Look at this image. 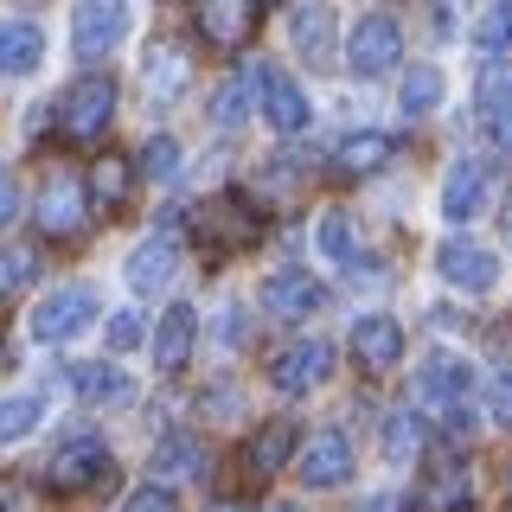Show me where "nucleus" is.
I'll return each mask as SVG.
<instances>
[{
  "label": "nucleus",
  "instance_id": "1",
  "mask_svg": "<svg viewBox=\"0 0 512 512\" xmlns=\"http://www.w3.org/2000/svg\"><path fill=\"white\" fill-rule=\"evenodd\" d=\"M397 58H404V26L391 20V13H365L359 26H352V39H346V64H352V77H391L397 71Z\"/></svg>",
  "mask_w": 512,
  "mask_h": 512
},
{
  "label": "nucleus",
  "instance_id": "2",
  "mask_svg": "<svg viewBox=\"0 0 512 512\" xmlns=\"http://www.w3.org/2000/svg\"><path fill=\"white\" fill-rule=\"evenodd\" d=\"M90 320H96V288L64 282V288H52V295L32 308V340H39V346H64V340H77Z\"/></svg>",
  "mask_w": 512,
  "mask_h": 512
},
{
  "label": "nucleus",
  "instance_id": "3",
  "mask_svg": "<svg viewBox=\"0 0 512 512\" xmlns=\"http://www.w3.org/2000/svg\"><path fill=\"white\" fill-rule=\"evenodd\" d=\"M250 90H263V122L276 128V135H301V128L314 122L308 90H301L288 71H276V64H256V71H250Z\"/></svg>",
  "mask_w": 512,
  "mask_h": 512
},
{
  "label": "nucleus",
  "instance_id": "4",
  "mask_svg": "<svg viewBox=\"0 0 512 512\" xmlns=\"http://www.w3.org/2000/svg\"><path fill=\"white\" fill-rule=\"evenodd\" d=\"M436 269L448 288H461V295H493L500 288V256L487 244H474V237H448L436 250Z\"/></svg>",
  "mask_w": 512,
  "mask_h": 512
},
{
  "label": "nucleus",
  "instance_id": "5",
  "mask_svg": "<svg viewBox=\"0 0 512 512\" xmlns=\"http://www.w3.org/2000/svg\"><path fill=\"white\" fill-rule=\"evenodd\" d=\"M109 116H116V84L109 77H77L71 90H64V135H77V141H96L109 128Z\"/></svg>",
  "mask_w": 512,
  "mask_h": 512
},
{
  "label": "nucleus",
  "instance_id": "6",
  "mask_svg": "<svg viewBox=\"0 0 512 512\" xmlns=\"http://www.w3.org/2000/svg\"><path fill=\"white\" fill-rule=\"evenodd\" d=\"M333 378V346L327 340H295V346H282L276 352V365H269V384L276 391H314V384H327Z\"/></svg>",
  "mask_w": 512,
  "mask_h": 512
},
{
  "label": "nucleus",
  "instance_id": "7",
  "mask_svg": "<svg viewBox=\"0 0 512 512\" xmlns=\"http://www.w3.org/2000/svg\"><path fill=\"white\" fill-rule=\"evenodd\" d=\"M352 352L365 372H397L404 365V327L397 314H352Z\"/></svg>",
  "mask_w": 512,
  "mask_h": 512
},
{
  "label": "nucleus",
  "instance_id": "8",
  "mask_svg": "<svg viewBox=\"0 0 512 512\" xmlns=\"http://www.w3.org/2000/svg\"><path fill=\"white\" fill-rule=\"evenodd\" d=\"M103 474H109V442L103 436L64 442L58 455H52V468H45V480H52L58 493H77V487H90V480H103Z\"/></svg>",
  "mask_w": 512,
  "mask_h": 512
},
{
  "label": "nucleus",
  "instance_id": "9",
  "mask_svg": "<svg viewBox=\"0 0 512 512\" xmlns=\"http://www.w3.org/2000/svg\"><path fill=\"white\" fill-rule=\"evenodd\" d=\"M263 308L276 320H308L327 308V288H320L308 269H276V276L263 282Z\"/></svg>",
  "mask_w": 512,
  "mask_h": 512
},
{
  "label": "nucleus",
  "instance_id": "10",
  "mask_svg": "<svg viewBox=\"0 0 512 512\" xmlns=\"http://www.w3.org/2000/svg\"><path fill=\"white\" fill-rule=\"evenodd\" d=\"M295 474L308 480L314 493H327V487H346V474H352V442L340 436V429H320V436H314L308 448H301Z\"/></svg>",
  "mask_w": 512,
  "mask_h": 512
},
{
  "label": "nucleus",
  "instance_id": "11",
  "mask_svg": "<svg viewBox=\"0 0 512 512\" xmlns=\"http://www.w3.org/2000/svg\"><path fill=\"white\" fill-rule=\"evenodd\" d=\"M480 212H487V167H480L474 154H461L455 167H448V180H442V218L448 224H474Z\"/></svg>",
  "mask_w": 512,
  "mask_h": 512
},
{
  "label": "nucleus",
  "instance_id": "12",
  "mask_svg": "<svg viewBox=\"0 0 512 512\" xmlns=\"http://www.w3.org/2000/svg\"><path fill=\"white\" fill-rule=\"evenodd\" d=\"M128 32V7H77V26H71V52L77 58H109Z\"/></svg>",
  "mask_w": 512,
  "mask_h": 512
},
{
  "label": "nucleus",
  "instance_id": "13",
  "mask_svg": "<svg viewBox=\"0 0 512 512\" xmlns=\"http://www.w3.org/2000/svg\"><path fill=\"white\" fill-rule=\"evenodd\" d=\"M173 269H180V250H173V237H141L135 250H128V288L135 295H154V288L173 282Z\"/></svg>",
  "mask_w": 512,
  "mask_h": 512
},
{
  "label": "nucleus",
  "instance_id": "14",
  "mask_svg": "<svg viewBox=\"0 0 512 512\" xmlns=\"http://www.w3.org/2000/svg\"><path fill=\"white\" fill-rule=\"evenodd\" d=\"M192 340H199V314H192L186 301H173V308L154 320V365H160V372H180Z\"/></svg>",
  "mask_w": 512,
  "mask_h": 512
},
{
  "label": "nucleus",
  "instance_id": "15",
  "mask_svg": "<svg viewBox=\"0 0 512 512\" xmlns=\"http://www.w3.org/2000/svg\"><path fill=\"white\" fill-rule=\"evenodd\" d=\"M39 224L52 237H71L77 224H84V186H77V173H52L39 192Z\"/></svg>",
  "mask_w": 512,
  "mask_h": 512
},
{
  "label": "nucleus",
  "instance_id": "16",
  "mask_svg": "<svg viewBox=\"0 0 512 512\" xmlns=\"http://www.w3.org/2000/svg\"><path fill=\"white\" fill-rule=\"evenodd\" d=\"M45 58V32L39 20H0V77H26Z\"/></svg>",
  "mask_w": 512,
  "mask_h": 512
},
{
  "label": "nucleus",
  "instance_id": "17",
  "mask_svg": "<svg viewBox=\"0 0 512 512\" xmlns=\"http://www.w3.org/2000/svg\"><path fill=\"white\" fill-rule=\"evenodd\" d=\"M71 384H77V397L96 410V404H128L135 397V384H128L122 365H71Z\"/></svg>",
  "mask_w": 512,
  "mask_h": 512
},
{
  "label": "nucleus",
  "instance_id": "18",
  "mask_svg": "<svg viewBox=\"0 0 512 512\" xmlns=\"http://www.w3.org/2000/svg\"><path fill=\"white\" fill-rule=\"evenodd\" d=\"M295 423H288V416H276V423H263V429H256V436H250V474H276V468H288V455H295Z\"/></svg>",
  "mask_w": 512,
  "mask_h": 512
},
{
  "label": "nucleus",
  "instance_id": "19",
  "mask_svg": "<svg viewBox=\"0 0 512 512\" xmlns=\"http://www.w3.org/2000/svg\"><path fill=\"white\" fill-rule=\"evenodd\" d=\"M288 39H295V52L320 64L333 58V7H295V20H288Z\"/></svg>",
  "mask_w": 512,
  "mask_h": 512
},
{
  "label": "nucleus",
  "instance_id": "20",
  "mask_svg": "<svg viewBox=\"0 0 512 512\" xmlns=\"http://www.w3.org/2000/svg\"><path fill=\"white\" fill-rule=\"evenodd\" d=\"M442 90H448V77L436 64H410L404 84H397V109L404 116H429V109H442Z\"/></svg>",
  "mask_w": 512,
  "mask_h": 512
},
{
  "label": "nucleus",
  "instance_id": "21",
  "mask_svg": "<svg viewBox=\"0 0 512 512\" xmlns=\"http://www.w3.org/2000/svg\"><path fill=\"white\" fill-rule=\"evenodd\" d=\"M250 26H256V7H237V0H224V7H199V32L212 45H244Z\"/></svg>",
  "mask_w": 512,
  "mask_h": 512
},
{
  "label": "nucleus",
  "instance_id": "22",
  "mask_svg": "<svg viewBox=\"0 0 512 512\" xmlns=\"http://www.w3.org/2000/svg\"><path fill=\"white\" fill-rule=\"evenodd\" d=\"M423 442H429V423H423V416H416L410 404L397 410L391 423H384V455H391L397 468H404V461H416V455H423Z\"/></svg>",
  "mask_w": 512,
  "mask_h": 512
},
{
  "label": "nucleus",
  "instance_id": "23",
  "mask_svg": "<svg viewBox=\"0 0 512 512\" xmlns=\"http://www.w3.org/2000/svg\"><path fill=\"white\" fill-rule=\"evenodd\" d=\"M154 474H205V442L199 436H160L154 442Z\"/></svg>",
  "mask_w": 512,
  "mask_h": 512
},
{
  "label": "nucleus",
  "instance_id": "24",
  "mask_svg": "<svg viewBox=\"0 0 512 512\" xmlns=\"http://www.w3.org/2000/svg\"><path fill=\"white\" fill-rule=\"evenodd\" d=\"M39 416H45V404L39 397H0V448H13V442H26L32 429H39Z\"/></svg>",
  "mask_w": 512,
  "mask_h": 512
},
{
  "label": "nucleus",
  "instance_id": "25",
  "mask_svg": "<svg viewBox=\"0 0 512 512\" xmlns=\"http://www.w3.org/2000/svg\"><path fill=\"white\" fill-rule=\"evenodd\" d=\"M391 154H397L391 135H346V141H340V167H346V173H378Z\"/></svg>",
  "mask_w": 512,
  "mask_h": 512
},
{
  "label": "nucleus",
  "instance_id": "26",
  "mask_svg": "<svg viewBox=\"0 0 512 512\" xmlns=\"http://www.w3.org/2000/svg\"><path fill=\"white\" fill-rule=\"evenodd\" d=\"M244 116H250V71L212 90V128H237Z\"/></svg>",
  "mask_w": 512,
  "mask_h": 512
},
{
  "label": "nucleus",
  "instance_id": "27",
  "mask_svg": "<svg viewBox=\"0 0 512 512\" xmlns=\"http://www.w3.org/2000/svg\"><path fill=\"white\" fill-rule=\"evenodd\" d=\"M180 84H186V52H180V45H160V52H148V90L173 96Z\"/></svg>",
  "mask_w": 512,
  "mask_h": 512
},
{
  "label": "nucleus",
  "instance_id": "28",
  "mask_svg": "<svg viewBox=\"0 0 512 512\" xmlns=\"http://www.w3.org/2000/svg\"><path fill=\"white\" fill-rule=\"evenodd\" d=\"M314 244L327 263H352V218L346 212H327L320 218V231H314Z\"/></svg>",
  "mask_w": 512,
  "mask_h": 512
},
{
  "label": "nucleus",
  "instance_id": "29",
  "mask_svg": "<svg viewBox=\"0 0 512 512\" xmlns=\"http://www.w3.org/2000/svg\"><path fill=\"white\" fill-rule=\"evenodd\" d=\"M468 39L480 45V52H500V45H512V7H487V13L468 26Z\"/></svg>",
  "mask_w": 512,
  "mask_h": 512
},
{
  "label": "nucleus",
  "instance_id": "30",
  "mask_svg": "<svg viewBox=\"0 0 512 512\" xmlns=\"http://www.w3.org/2000/svg\"><path fill=\"white\" fill-rule=\"evenodd\" d=\"M32 276H39V256H32L26 244H7V250H0V295H13V288H26Z\"/></svg>",
  "mask_w": 512,
  "mask_h": 512
},
{
  "label": "nucleus",
  "instance_id": "31",
  "mask_svg": "<svg viewBox=\"0 0 512 512\" xmlns=\"http://www.w3.org/2000/svg\"><path fill=\"white\" fill-rule=\"evenodd\" d=\"M141 167H148L154 180H173V173H180V141H173V135H154L148 148H141Z\"/></svg>",
  "mask_w": 512,
  "mask_h": 512
},
{
  "label": "nucleus",
  "instance_id": "32",
  "mask_svg": "<svg viewBox=\"0 0 512 512\" xmlns=\"http://www.w3.org/2000/svg\"><path fill=\"white\" fill-rule=\"evenodd\" d=\"M487 416L500 429H512V365H500V372H493V384H487Z\"/></svg>",
  "mask_w": 512,
  "mask_h": 512
},
{
  "label": "nucleus",
  "instance_id": "33",
  "mask_svg": "<svg viewBox=\"0 0 512 512\" xmlns=\"http://www.w3.org/2000/svg\"><path fill=\"white\" fill-rule=\"evenodd\" d=\"M122 512H180V500H173V487H154L148 480V487H135L122 500Z\"/></svg>",
  "mask_w": 512,
  "mask_h": 512
},
{
  "label": "nucleus",
  "instance_id": "34",
  "mask_svg": "<svg viewBox=\"0 0 512 512\" xmlns=\"http://www.w3.org/2000/svg\"><path fill=\"white\" fill-rule=\"evenodd\" d=\"M122 192H128V167H122V160H103V167H96V199L122 205Z\"/></svg>",
  "mask_w": 512,
  "mask_h": 512
},
{
  "label": "nucleus",
  "instance_id": "35",
  "mask_svg": "<svg viewBox=\"0 0 512 512\" xmlns=\"http://www.w3.org/2000/svg\"><path fill=\"white\" fill-rule=\"evenodd\" d=\"M103 340H109V352H135L141 346V314H116L103 327Z\"/></svg>",
  "mask_w": 512,
  "mask_h": 512
},
{
  "label": "nucleus",
  "instance_id": "36",
  "mask_svg": "<svg viewBox=\"0 0 512 512\" xmlns=\"http://www.w3.org/2000/svg\"><path fill=\"white\" fill-rule=\"evenodd\" d=\"M423 506H429V512H455V506H468V474H448Z\"/></svg>",
  "mask_w": 512,
  "mask_h": 512
},
{
  "label": "nucleus",
  "instance_id": "37",
  "mask_svg": "<svg viewBox=\"0 0 512 512\" xmlns=\"http://www.w3.org/2000/svg\"><path fill=\"white\" fill-rule=\"evenodd\" d=\"M487 135H493V148H500V154H512V103L487 109Z\"/></svg>",
  "mask_w": 512,
  "mask_h": 512
},
{
  "label": "nucleus",
  "instance_id": "38",
  "mask_svg": "<svg viewBox=\"0 0 512 512\" xmlns=\"http://www.w3.org/2000/svg\"><path fill=\"white\" fill-rule=\"evenodd\" d=\"M13 212H20V180L0 167V224H13Z\"/></svg>",
  "mask_w": 512,
  "mask_h": 512
},
{
  "label": "nucleus",
  "instance_id": "39",
  "mask_svg": "<svg viewBox=\"0 0 512 512\" xmlns=\"http://www.w3.org/2000/svg\"><path fill=\"white\" fill-rule=\"evenodd\" d=\"M218 340H224V346H244V308H224V320H218Z\"/></svg>",
  "mask_w": 512,
  "mask_h": 512
},
{
  "label": "nucleus",
  "instance_id": "40",
  "mask_svg": "<svg viewBox=\"0 0 512 512\" xmlns=\"http://www.w3.org/2000/svg\"><path fill=\"white\" fill-rule=\"evenodd\" d=\"M212 512H244V506H231V500H224V506H212Z\"/></svg>",
  "mask_w": 512,
  "mask_h": 512
},
{
  "label": "nucleus",
  "instance_id": "41",
  "mask_svg": "<svg viewBox=\"0 0 512 512\" xmlns=\"http://www.w3.org/2000/svg\"><path fill=\"white\" fill-rule=\"evenodd\" d=\"M506 231H512V205H506Z\"/></svg>",
  "mask_w": 512,
  "mask_h": 512
}]
</instances>
